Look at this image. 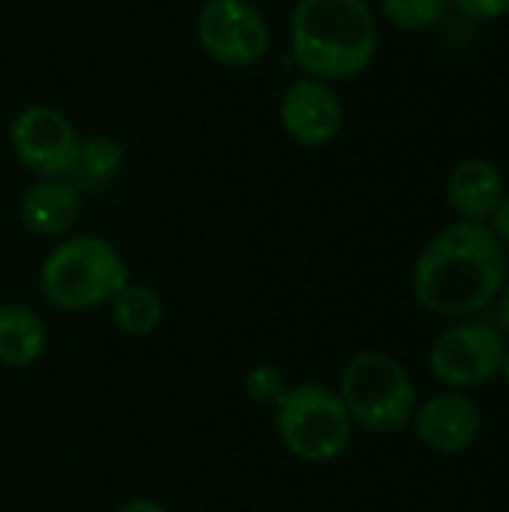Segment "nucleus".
<instances>
[{
  "instance_id": "f257e3e1",
  "label": "nucleus",
  "mask_w": 509,
  "mask_h": 512,
  "mask_svg": "<svg viewBox=\"0 0 509 512\" xmlns=\"http://www.w3.org/2000/svg\"><path fill=\"white\" fill-rule=\"evenodd\" d=\"M507 273V249L495 231L459 219L417 255L411 285L417 303L432 315L471 318L498 297Z\"/></svg>"
},
{
  "instance_id": "f03ea898",
  "label": "nucleus",
  "mask_w": 509,
  "mask_h": 512,
  "mask_svg": "<svg viewBox=\"0 0 509 512\" xmlns=\"http://www.w3.org/2000/svg\"><path fill=\"white\" fill-rule=\"evenodd\" d=\"M288 36L303 75L327 84L363 75L378 54V18L366 0H294Z\"/></svg>"
},
{
  "instance_id": "7ed1b4c3",
  "label": "nucleus",
  "mask_w": 509,
  "mask_h": 512,
  "mask_svg": "<svg viewBox=\"0 0 509 512\" xmlns=\"http://www.w3.org/2000/svg\"><path fill=\"white\" fill-rule=\"evenodd\" d=\"M129 285V267L120 249L96 234L60 240L39 267L45 300L63 312H84L111 303Z\"/></svg>"
},
{
  "instance_id": "20e7f679",
  "label": "nucleus",
  "mask_w": 509,
  "mask_h": 512,
  "mask_svg": "<svg viewBox=\"0 0 509 512\" xmlns=\"http://www.w3.org/2000/svg\"><path fill=\"white\" fill-rule=\"evenodd\" d=\"M336 393L354 423L381 435L411 426L420 405L408 369L381 351H363L351 357L342 369Z\"/></svg>"
},
{
  "instance_id": "39448f33",
  "label": "nucleus",
  "mask_w": 509,
  "mask_h": 512,
  "mask_svg": "<svg viewBox=\"0 0 509 512\" xmlns=\"http://www.w3.org/2000/svg\"><path fill=\"white\" fill-rule=\"evenodd\" d=\"M276 435L291 456L321 465L348 450L354 420L336 390L324 384H297L276 402Z\"/></svg>"
},
{
  "instance_id": "423d86ee",
  "label": "nucleus",
  "mask_w": 509,
  "mask_h": 512,
  "mask_svg": "<svg viewBox=\"0 0 509 512\" xmlns=\"http://www.w3.org/2000/svg\"><path fill=\"white\" fill-rule=\"evenodd\" d=\"M9 150L36 180H66L75 168L81 135L54 105H27L9 120Z\"/></svg>"
},
{
  "instance_id": "0eeeda50",
  "label": "nucleus",
  "mask_w": 509,
  "mask_h": 512,
  "mask_svg": "<svg viewBox=\"0 0 509 512\" xmlns=\"http://www.w3.org/2000/svg\"><path fill=\"white\" fill-rule=\"evenodd\" d=\"M201 51L225 69H249L270 51V21L249 0H207L195 18Z\"/></svg>"
},
{
  "instance_id": "6e6552de",
  "label": "nucleus",
  "mask_w": 509,
  "mask_h": 512,
  "mask_svg": "<svg viewBox=\"0 0 509 512\" xmlns=\"http://www.w3.org/2000/svg\"><path fill=\"white\" fill-rule=\"evenodd\" d=\"M507 339L492 321H459L429 348L435 381L450 390H471L495 381L507 357Z\"/></svg>"
},
{
  "instance_id": "1a4fd4ad",
  "label": "nucleus",
  "mask_w": 509,
  "mask_h": 512,
  "mask_svg": "<svg viewBox=\"0 0 509 512\" xmlns=\"http://www.w3.org/2000/svg\"><path fill=\"white\" fill-rule=\"evenodd\" d=\"M276 114L282 132L306 150L333 144L345 126V105L333 84L309 75H300L285 84Z\"/></svg>"
},
{
  "instance_id": "9d476101",
  "label": "nucleus",
  "mask_w": 509,
  "mask_h": 512,
  "mask_svg": "<svg viewBox=\"0 0 509 512\" xmlns=\"http://www.w3.org/2000/svg\"><path fill=\"white\" fill-rule=\"evenodd\" d=\"M411 426L423 447L453 456L474 447L483 429V414L471 396L453 390V393H435L423 405H417Z\"/></svg>"
},
{
  "instance_id": "9b49d317",
  "label": "nucleus",
  "mask_w": 509,
  "mask_h": 512,
  "mask_svg": "<svg viewBox=\"0 0 509 512\" xmlns=\"http://www.w3.org/2000/svg\"><path fill=\"white\" fill-rule=\"evenodd\" d=\"M504 195H507L504 174L498 171L495 162L480 156L456 162L447 177V201L462 222L489 225Z\"/></svg>"
},
{
  "instance_id": "f8f14e48",
  "label": "nucleus",
  "mask_w": 509,
  "mask_h": 512,
  "mask_svg": "<svg viewBox=\"0 0 509 512\" xmlns=\"http://www.w3.org/2000/svg\"><path fill=\"white\" fill-rule=\"evenodd\" d=\"M18 216L36 237H63L81 216V192L69 180H36L21 195Z\"/></svg>"
},
{
  "instance_id": "ddd939ff",
  "label": "nucleus",
  "mask_w": 509,
  "mask_h": 512,
  "mask_svg": "<svg viewBox=\"0 0 509 512\" xmlns=\"http://www.w3.org/2000/svg\"><path fill=\"white\" fill-rule=\"evenodd\" d=\"M48 345L45 321L36 309L24 303H3L0 306V363L9 369L33 366Z\"/></svg>"
},
{
  "instance_id": "4468645a",
  "label": "nucleus",
  "mask_w": 509,
  "mask_h": 512,
  "mask_svg": "<svg viewBox=\"0 0 509 512\" xmlns=\"http://www.w3.org/2000/svg\"><path fill=\"white\" fill-rule=\"evenodd\" d=\"M123 147L120 141H114L111 135H93V138H81V150L75 159L72 174L66 177L78 192H93L102 189L105 183H111L120 168H123Z\"/></svg>"
},
{
  "instance_id": "2eb2a0df",
  "label": "nucleus",
  "mask_w": 509,
  "mask_h": 512,
  "mask_svg": "<svg viewBox=\"0 0 509 512\" xmlns=\"http://www.w3.org/2000/svg\"><path fill=\"white\" fill-rule=\"evenodd\" d=\"M111 318L120 333L126 336H150L162 318H165V303L162 297L147 288V285H126L114 300H111Z\"/></svg>"
},
{
  "instance_id": "dca6fc26",
  "label": "nucleus",
  "mask_w": 509,
  "mask_h": 512,
  "mask_svg": "<svg viewBox=\"0 0 509 512\" xmlns=\"http://www.w3.org/2000/svg\"><path fill=\"white\" fill-rule=\"evenodd\" d=\"M378 6L393 27L417 33L441 24L450 9V0H378Z\"/></svg>"
},
{
  "instance_id": "f3484780",
  "label": "nucleus",
  "mask_w": 509,
  "mask_h": 512,
  "mask_svg": "<svg viewBox=\"0 0 509 512\" xmlns=\"http://www.w3.org/2000/svg\"><path fill=\"white\" fill-rule=\"evenodd\" d=\"M243 387H246V393H249L255 402H273V405H276V402L285 396V390H288L285 375H282L276 366H255V369L246 375Z\"/></svg>"
},
{
  "instance_id": "a211bd4d",
  "label": "nucleus",
  "mask_w": 509,
  "mask_h": 512,
  "mask_svg": "<svg viewBox=\"0 0 509 512\" xmlns=\"http://www.w3.org/2000/svg\"><path fill=\"white\" fill-rule=\"evenodd\" d=\"M471 21H498L509 15V0H450Z\"/></svg>"
},
{
  "instance_id": "6ab92c4d",
  "label": "nucleus",
  "mask_w": 509,
  "mask_h": 512,
  "mask_svg": "<svg viewBox=\"0 0 509 512\" xmlns=\"http://www.w3.org/2000/svg\"><path fill=\"white\" fill-rule=\"evenodd\" d=\"M489 228L495 231V237L504 243V249L509 246V192L504 195V201H501V207L495 210V216L489 219Z\"/></svg>"
},
{
  "instance_id": "aec40b11",
  "label": "nucleus",
  "mask_w": 509,
  "mask_h": 512,
  "mask_svg": "<svg viewBox=\"0 0 509 512\" xmlns=\"http://www.w3.org/2000/svg\"><path fill=\"white\" fill-rule=\"evenodd\" d=\"M498 330L504 333V339H509V273L498 291Z\"/></svg>"
},
{
  "instance_id": "412c9836",
  "label": "nucleus",
  "mask_w": 509,
  "mask_h": 512,
  "mask_svg": "<svg viewBox=\"0 0 509 512\" xmlns=\"http://www.w3.org/2000/svg\"><path fill=\"white\" fill-rule=\"evenodd\" d=\"M114 512H165V507L159 501H150V498H132L126 504H120Z\"/></svg>"
},
{
  "instance_id": "4be33fe9",
  "label": "nucleus",
  "mask_w": 509,
  "mask_h": 512,
  "mask_svg": "<svg viewBox=\"0 0 509 512\" xmlns=\"http://www.w3.org/2000/svg\"><path fill=\"white\" fill-rule=\"evenodd\" d=\"M501 378H504V384L509 387V351L507 357H504V366H501Z\"/></svg>"
}]
</instances>
